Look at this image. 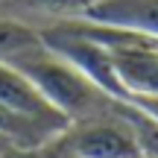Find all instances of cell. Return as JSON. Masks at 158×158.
I'll list each match as a JSON object with an SVG mask.
<instances>
[{"label": "cell", "mask_w": 158, "mask_h": 158, "mask_svg": "<svg viewBox=\"0 0 158 158\" xmlns=\"http://www.w3.org/2000/svg\"><path fill=\"white\" fill-rule=\"evenodd\" d=\"M9 64H15L18 70H23L47 97L50 102L70 120H88V117H100V114H111L120 108L117 97L106 94L100 85H94L76 64H70L64 56H59L56 50L41 41L38 47H29L21 56H15Z\"/></svg>", "instance_id": "6da1fadb"}, {"label": "cell", "mask_w": 158, "mask_h": 158, "mask_svg": "<svg viewBox=\"0 0 158 158\" xmlns=\"http://www.w3.org/2000/svg\"><path fill=\"white\" fill-rule=\"evenodd\" d=\"M126 106L129 102L123 100L111 114L76 120L59 138H53V143L76 158H141L135 129L126 120Z\"/></svg>", "instance_id": "7a4b0ae2"}, {"label": "cell", "mask_w": 158, "mask_h": 158, "mask_svg": "<svg viewBox=\"0 0 158 158\" xmlns=\"http://www.w3.org/2000/svg\"><path fill=\"white\" fill-rule=\"evenodd\" d=\"M0 102L9 106L12 111L29 117L32 123L50 129L53 135H62L70 126V120L50 102V97L23 73V70H18L15 64H9V62H0Z\"/></svg>", "instance_id": "3957f363"}, {"label": "cell", "mask_w": 158, "mask_h": 158, "mask_svg": "<svg viewBox=\"0 0 158 158\" xmlns=\"http://www.w3.org/2000/svg\"><path fill=\"white\" fill-rule=\"evenodd\" d=\"M79 21L102 23L158 41V0H97Z\"/></svg>", "instance_id": "277c9868"}, {"label": "cell", "mask_w": 158, "mask_h": 158, "mask_svg": "<svg viewBox=\"0 0 158 158\" xmlns=\"http://www.w3.org/2000/svg\"><path fill=\"white\" fill-rule=\"evenodd\" d=\"M97 0H0V9L21 21L32 23L35 29H44L59 21H79L88 15Z\"/></svg>", "instance_id": "5b68a950"}, {"label": "cell", "mask_w": 158, "mask_h": 158, "mask_svg": "<svg viewBox=\"0 0 158 158\" xmlns=\"http://www.w3.org/2000/svg\"><path fill=\"white\" fill-rule=\"evenodd\" d=\"M0 138H6V141H9L12 147H18V149H41L59 135H53L50 129L32 123L29 117L12 111L9 106L0 102Z\"/></svg>", "instance_id": "8992f818"}, {"label": "cell", "mask_w": 158, "mask_h": 158, "mask_svg": "<svg viewBox=\"0 0 158 158\" xmlns=\"http://www.w3.org/2000/svg\"><path fill=\"white\" fill-rule=\"evenodd\" d=\"M38 44H41V32L32 23L0 9V62H12L23 50L38 47Z\"/></svg>", "instance_id": "52a82bcc"}, {"label": "cell", "mask_w": 158, "mask_h": 158, "mask_svg": "<svg viewBox=\"0 0 158 158\" xmlns=\"http://www.w3.org/2000/svg\"><path fill=\"white\" fill-rule=\"evenodd\" d=\"M132 106H138L143 114H149V117L158 123V97H132Z\"/></svg>", "instance_id": "ba28073f"}, {"label": "cell", "mask_w": 158, "mask_h": 158, "mask_svg": "<svg viewBox=\"0 0 158 158\" xmlns=\"http://www.w3.org/2000/svg\"><path fill=\"white\" fill-rule=\"evenodd\" d=\"M0 158H44V147H41V149H18V147H9L6 152H0Z\"/></svg>", "instance_id": "9c48e42d"}, {"label": "cell", "mask_w": 158, "mask_h": 158, "mask_svg": "<svg viewBox=\"0 0 158 158\" xmlns=\"http://www.w3.org/2000/svg\"><path fill=\"white\" fill-rule=\"evenodd\" d=\"M44 158H76V155H68V152H62V149H59L56 147V143H47V147H44Z\"/></svg>", "instance_id": "30bf717a"}, {"label": "cell", "mask_w": 158, "mask_h": 158, "mask_svg": "<svg viewBox=\"0 0 158 158\" xmlns=\"http://www.w3.org/2000/svg\"><path fill=\"white\" fill-rule=\"evenodd\" d=\"M9 147H12V143L6 141V138H0V152H6V149H9Z\"/></svg>", "instance_id": "8fae6325"}, {"label": "cell", "mask_w": 158, "mask_h": 158, "mask_svg": "<svg viewBox=\"0 0 158 158\" xmlns=\"http://www.w3.org/2000/svg\"><path fill=\"white\" fill-rule=\"evenodd\" d=\"M149 41H152V38H149ZM155 44H158V41H155Z\"/></svg>", "instance_id": "7c38bea8"}]
</instances>
